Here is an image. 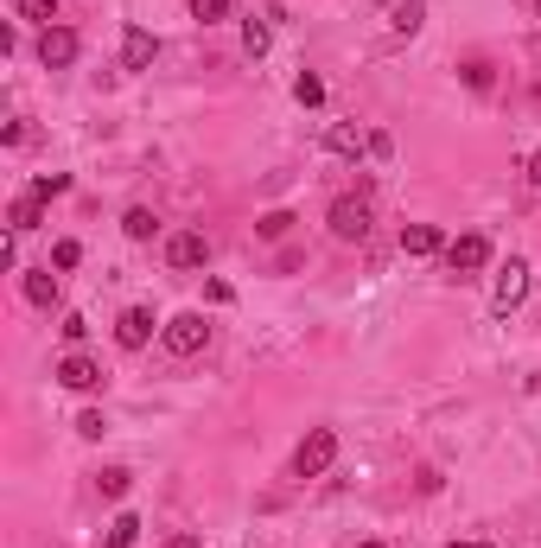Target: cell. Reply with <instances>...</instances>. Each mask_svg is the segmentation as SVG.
Here are the masks:
<instances>
[{"mask_svg": "<svg viewBox=\"0 0 541 548\" xmlns=\"http://www.w3.org/2000/svg\"><path fill=\"white\" fill-rule=\"evenodd\" d=\"M535 58H541V45H535Z\"/></svg>", "mask_w": 541, "mask_h": 548, "instance_id": "cell-36", "label": "cell"}, {"mask_svg": "<svg viewBox=\"0 0 541 548\" xmlns=\"http://www.w3.org/2000/svg\"><path fill=\"white\" fill-rule=\"evenodd\" d=\"M522 300H529V262L510 255V268H503L497 287H491V306H497V313H510V306H522Z\"/></svg>", "mask_w": 541, "mask_h": 548, "instance_id": "cell-8", "label": "cell"}, {"mask_svg": "<svg viewBox=\"0 0 541 548\" xmlns=\"http://www.w3.org/2000/svg\"><path fill=\"white\" fill-rule=\"evenodd\" d=\"M204 300H211V306H230L236 287H230V281H204Z\"/></svg>", "mask_w": 541, "mask_h": 548, "instance_id": "cell-29", "label": "cell"}, {"mask_svg": "<svg viewBox=\"0 0 541 548\" xmlns=\"http://www.w3.org/2000/svg\"><path fill=\"white\" fill-rule=\"evenodd\" d=\"M153 230H160V217H153L147 204H128V217H121V236H128V243H153Z\"/></svg>", "mask_w": 541, "mask_h": 548, "instance_id": "cell-16", "label": "cell"}, {"mask_svg": "<svg viewBox=\"0 0 541 548\" xmlns=\"http://www.w3.org/2000/svg\"><path fill=\"white\" fill-rule=\"evenodd\" d=\"M153 58H160V39H153L147 26L121 32V71H153Z\"/></svg>", "mask_w": 541, "mask_h": 548, "instance_id": "cell-10", "label": "cell"}, {"mask_svg": "<svg viewBox=\"0 0 541 548\" xmlns=\"http://www.w3.org/2000/svg\"><path fill=\"white\" fill-rule=\"evenodd\" d=\"M64 192H71V179H64V173H45V179H32V198H39V204L64 198Z\"/></svg>", "mask_w": 541, "mask_h": 548, "instance_id": "cell-26", "label": "cell"}, {"mask_svg": "<svg viewBox=\"0 0 541 548\" xmlns=\"http://www.w3.org/2000/svg\"><path fill=\"white\" fill-rule=\"evenodd\" d=\"M389 153H395V141H389V134L376 128V134H370V160H389Z\"/></svg>", "mask_w": 541, "mask_h": 548, "instance_id": "cell-30", "label": "cell"}, {"mask_svg": "<svg viewBox=\"0 0 541 548\" xmlns=\"http://www.w3.org/2000/svg\"><path fill=\"white\" fill-rule=\"evenodd\" d=\"M83 262V243H77V236H58V243H51V268H58V274H71Z\"/></svg>", "mask_w": 541, "mask_h": 548, "instance_id": "cell-24", "label": "cell"}, {"mask_svg": "<svg viewBox=\"0 0 541 548\" xmlns=\"http://www.w3.org/2000/svg\"><path fill=\"white\" fill-rule=\"evenodd\" d=\"M128 485H134V472H128V466H109V472L96 478V491H102V498H128Z\"/></svg>", "mask_w": 541, "mask_h": 548, "instance_id": "cell-25", "label": "cell"}, {"mask_svg": "<svg viewBox=\"0 0 541 548\" xmlns=\"http://www.w3.org/2000/svg\"><path fill=\"white\" fill-rule=\"evenodd\" d=\"M287 230H293V211H261V217H255V236H261V243H281Z\"/></svg>", "mask_w": 541, "mask_h": 548, "instance_id": "cell-20", "label": "cell"}, {"mask_svg": "<svg viewBox=\"0 0 541 548\" xmlns=\"http://www.w3.org/2000/svg\"><path fill=\"white\" fill-rule=\"evenodd\" d=\"M204 262H211V236H204V230H172L166 236V268L191 274V268H204Z\"/></svg>", "mask_w": 541, "mask_h": 548, "instance_id": "cell-6", "label": "cell"}, {"mask_svg": "<svg viewBox=\"0 0 541 548\" xmlns=\"http://www.w3.org/2000/svg\"><path fill=\"white\" fill-rule=\"evenodd\" d=\"M166 548H204V542H198V536H172Z\"/></svg>", "mask_w": 541, "mask_h": 548, "instance_id": "cell-32", "label": "cell"}, {"mask_svg": "<svg viewBox=\"0 0 541 548\" xmlns=\"http://www.w3.org/2000/svg\"><path fill=\"white\" fill-rule=\"evenodd\" d=\"M20 287H26V306H39V313H51V306H58V274H51V268H32Z\"/></svg>", "mask_w": 541, "mask_h": 548, "instance_id": "cell-14", "label": "cell"}, {"mask_svg": "<svg viewBox=\"0 0 541 548\" xmlns=\"http://www.w3.org/2000/svg\"><path fill=\"white\" fill-rule=\"evenodd\" d=\"M268 45H274L268 20H242V51H249V58H268Z\"/></svg>", "mask_w": 541, "mask_h": 548, "instance_id": "cell-21", "label": "cell"}, {"mask_svg": "<svg viewBox=\"0 0 541 548\" xmlns=\"http://www.w3.org/2000/svg\"><path fill=\"white\" fill-rule=\"evenodd\" d=\"M153 332H160V325H153L147 306H128V313L115 319V345H121V351H147V345H153Z\"/></svg>", "mask_w": 541, "mask_h": 548, "instance_id": "cell-9", "label": "cell"}, {"mask_svg": "<svg viewBox=\"0 0 541 548\" xmlns=\"http://www.w3.org/2000/svg\"><path fill=\"white\" fill-rule=\"evenodd\" d=\"M529 7H535V13H541V0H529Z\"/></svg>", "mask_w": 541, "mask_h": 548, "instance_id": "cell-35", "label": "cell"}, {"mask_svg": "<svg viewBox=\"0 0 541 548\" xmlns=\"http://www.w3.org/2000/svg\"><path fill=\"white\" fill-rule=\"evenodd\" d=\"M134 542H141V517H134V510H121V517L96 536V548H134Z\"/></svg>", "mask_w": 541, "mask_h": 548, "instance_id": "cell-15", "label": "cell"}, {"mask_svg": "<svg viewBox=\"0 0 541 548\" xmlns=\"http://www.w3.org/2000/svg\"><path fill=\"white\" fill-rule=\"evenodd\" d=\"M39 224H45V204L32 198V192H20V198L7 204V230L13 236H26V230H39Z\"/></svg>", "mask_w": 541, "mask_h": 548, "instance_id": "cell-13", "label": "cell"}, {"mask_svg": "<svg viewBox=\"0 0 541 548\" xmlns=\"http://www.w3.org/2000/svg\"><path fill=\"white\" fill-rule=\"evenodd\" d=\"M77 434H83V440H102V434H109V421H102V408H83V415H77Z\"/></svg>", "mask_w": 541, "mask_h": 548, "instance_id": "cell-28", "label": "cell"}, {"mask_svg": "<svg viewBox=\"0 0 541 548\" xmlns=\"http://www.w3.org/2000/svg\"><path fill=\"white\" fill-rule=\"evenodd\" d=\"M421 20H427V0H395V13H389V26L408 39V32H421Z\"/></svg>", "mask_w": 541, "mask_h": 548, "instance_id": "cell-18", "label": "cell"}, {"mask_svg": "<svg viewBox=\"0 0 541 548\" xmlns=\"http://www.w3.org/2000/svg\"><path fill=\"white\" fill-rule=\"evenodd\" d=\"M77 51H83V39H77L71 26H45L39 32V64H45V71H71Z\"/></svg>", "mask_w": 541, "mask_h": 548, "instance_id": "cell-7", "label": "cell"}, {"mask_svg": "<svg viewBox=\"0 0 541 548\" xmlns=\"http://www.w3.org/2000/svg\"><path fill=\"white\" fill-rule=\"evenodd\" d=\"M529 185H535V192H541V147L529 153Z\"/></svg>", "mask_w": 541, "mask_h": 548, "instance_id": "cell-31", "label": "cell"}, {"mask_svg": "<svg viewBox=\"0 0 541 548\" xmlns=\"http://www.w3.org/2000/svg\"><path fill=\"white\" fill-rule=\"evenodd\" d=\"M446 268L452 274H484V268H491V236H478V230L452 236V243H446Z\"/></svg>", "mask_w": 541, "mask_h": 548, "instance_id": "cell-5", "label": "cell"}, {"mask_svg": "<svg viewBox=\"0 0 541 548\" xmlns=\"http://www.w3.org/2000/svg\"><path fill=\"white\" fill-rule=\"evenodd\" d=\"M293 102H300V109H319V102H325V77L300 71V77H293Z\"/></svg>", "mask_w": 541, "mask_h": 548, "instance_id": "cell-23", "label": "cell"}, {"mask_svg": "<svg viewBox=\"0 0 541 548\" xmlns=\"http://www.w3.org/2000/svg\"><path fill=\"white\" fill-rule=\"evenodd\" d=\"M58 332H64V345L77 351L83 338H90V319H83V313H64V319H58Z\"/></svg>", "mask_w": 541, "mask_h": 548, "instance_id": "cell-27", "label": "cell"}, {"mask_svg": "<svg viewBox=\"0 0 541 548\" xmlns=\"http://www.w3.org/2000/svg\"><path fill=\"white\" fill-rule=\"evenodd\" d=\"M51 376H58V389H71V396H96L102 389V364L90 351H64L58 364H51Z\"/></svg>", "mask_w": 541, "mask_h": 548, "instance_id": "cell-4", "label": "cell"}, {"mask_svg": "<svg viewBox=\"0 0 541 548\" xmlns=\"http://www.w3.org/2000/svg\"><path fill=\"white\" fill-rule=\"evenodd\" d=\"M160 345H166V357H198L204 345H211V319L191 306V313H172L166 325H160Z\"/></svg>", "mask_w": 541, "mask_h": 548, "instance_id": "cell-2", "label": "cell"}, {"mask_svg": "<svg viewBox=\"0 0 541 548\" xmlns=\"http://www.w3.org/2000/svg\"><path fill=\"white\" fill-rule=\"evenodd\" d=\"M325 230L338 236V243H363V236L376 230V204L363 198V192H344V198H331V211H325Z\"/></svg>", "mask_w": 541, "mask_h": 548, "instance_id": "cell-1", "label": "cell"}, {"mask_svg": "<svg viewBox=\"0 0 541 548\" xmlns=\"http://www.w3.org/2000/svg\"><path fill=\"white\" fill-rule=\"evenodd\" d=\"M58 7H64V0H13V13H20V20H32V26H58Z\"/></svg>", "mask_w": 541, "mask_h": 548, "instance_id": "cell-17", "label": "cell"}, {"mask_svg": "<svg viewBox=\"0 0 541 548\" xmlns=\"http://www.w3.org/2000/svg\"><path fill=\"white\" fill-rule=\"evenodd\" d=\"M459 77H465V90H471V96H484V90L497 83V77H491V58H465V64H459Z\"/></svg>", "mask_w": 541, "mask_h": 548, "instance_id": "cell-19", "label": "cell"}, {"mask_svg": "<svg viewBox=\"0 0 541 548\" xmlns=\"http://www.w3.org/2000/svg\"><path fill=\"white\" fill-rule=\"evenodd\" d=\"M440 548H484V542H440Z\"/></svg>", "mask_w": 541, "mask_h": 548, "instance_id": "cell-33", "label": "cell"}, {"mask_svg": "<svg viewBox=\"0 0 541 548\" xmlns=\"http://www.w3.org/2000/svg\"><path fill=\"white\" fill-rule=\"evenodd\" d=\"M331 466H338V427H312L293 453V478H325Z\"/></svg>", "mask_w": 541, "mask_h": 548, "instance_id": "cell-3", "label": "cell"}, {"mask_svg": "<svg viewBox=\"0 0 541 548\" xmlns=\"http://www.w3.org/2000/svg\"><path fill=\"white\" fill-rule=\"evenodd\" d=\"M236 13V0H191V20L198 26H223Z\"/></svg>", "mask_w": 541, "mask_h": 548, "instance_id": "cell-22", "label": "cell"}, {"mask_svg": "<svg viewBox=\"0 0 541 548\" xmlns=\"http://www.w3.org/2000/svg\"><path fill=\"white\" fill-rule=\"evenodd\" d=\"M325 153H338V160H357V153H370V134H357L351 122H331V128H325Z\"/></svg>", "mask_w": 541, "mask_h": 548, "instance_id": "cell-11", "label": "cell"}, {"mask_svg": "<svg viewBox=\"0 0 541 548\" xmlns=\"http://www.w3.org/2000/svg\"><path fill=\"white\" fill-rule=\"evenodd\" d=\"M357 548H389V542H357Z\"/></svg>", "mask_w": 541, "mask_h": 548, "instance_id": "cell-34", "label": "cell"}, {"mask_svg": "<svg viewBox=\"0 0 541 548\" xmlns=\"http://www.w3.org/2000/svg\"><path fill=\"white\" fill-rule=\"evenodd\" d=\"M401 255H446L440 224H408V230H401Z\"/></svg>", "mask_w": 541, "mask_h": 548, "instance_id": "cell-12", "label": "cell"}]
</instances>
